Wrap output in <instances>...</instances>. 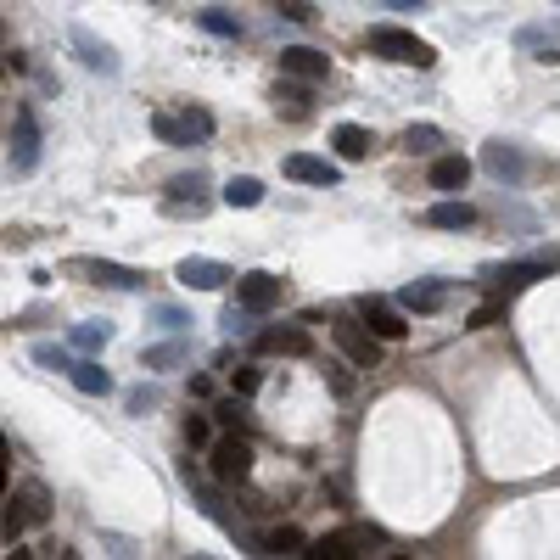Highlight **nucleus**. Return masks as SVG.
I'll return each mask as SVG.
<instances>
[{"mask_svg": "<svg viewBox=\"0 0 560 560\" xmlns=\"http://www.w3.org/2000/svg\"><path fill=\"white\" fill-rule=\"evenodd\" d=\"M364 45L381 56V62H404V68H432L437 62V51L426 40H415L409 28H398V23H381V28H370L364 34Z\"/></svg>", "mask_w": 560, "mask_h": 560, "instance_id": "nucleus-2", "label": "nucleus"}, {"mask_svg": "<svg viewBox=\"0 0 560 560\" xmlns=\"http://www.w3.org/2000/svg\"><path fill=\"white\" fill-rule=\"evenodd\" d=\"M34 364H40V370H62V376H68L73 348H62V342H34Z\"/></svg>", "mask_w": 560, "mask_h": 560, "instance_id": "nucleus-30", "label": "nucleus"}, {"mask_svg": "<svg viewBox=\"0 0 560 560\" xmlns=\"http://www.w3.org/2000/svg\"><path fill=\"white\" fill-rule=\"evenodd\" d=\"M370 544H387V532H376V527H342V532H325V538L303 544V555H314V560H353V555H370Z\"/></svg>", "mask_w": 560, "mask_h": 560, "instance_id": "nucleus-3", "label": "nucleus"}, {"mask_svg": "<svg viewBox=\"0 0 560 560\" xmlns=\"http://www.w3.org/2000/svg\"><path fill=\"white\" fill-rule=\"evenodd\" d=\"M107 342H112L107 320H84V325H73V336H68V348H79V353H101Z\"/></svg>", "mask_w": 560, "mask_h": 560, "instance_id": "nucleus-24", "label": "nucleus"}, {"mask_svg": "<svg viewBox=\"0 0 560 560\" xmlns=\"http://www.w3.org/2000/svg\"><path fill=\"white\" fill-rule=\"evenodd\" d=\"M398 146H404L409 157H426V152H437V146H443V129H437V124H409Z\"/></svg>", "mask_w": 560, "mask_h": 560, "instance_id": "nucleus-25", "label": "nucleus"}, {"mask_svg": "<svg viewBox=\"0 0 560 560\" xmlns=\"http://www.w3.org/2000/svg\"><path fill=\"white\" fill-rule=\"evenodd\" d=\"M73 275H84L90 286H112V292H140L146 286V275L129 264H112V258H73Z\"/></svg>", "mask_w": 560, "mask_h": 560, "instance_id": "nucleus-6", "label": "nucleus"}, {"mask_svg": "<svg viewBox=\"0 0 560 560\" xmlns=\"http://www.w3.org/2000/svg\"><path fill=\"white\" fill-rule=\"evenodd\" d=\"M185 392H191V398H213V376H191V381H185Z\"/></svg>", "mask_w": 560, "mask_h": 560, "instance_id": "nucleus-43", "label": "nucleus"}, {"mask_svg": "<svg viewBox=\"0 0 560 560\" xmlns=\"http://www.w3.org/2000/svg\"><path fill=\"white\" fill-rule=\"evenodd\" d=\"M504 320V297H488V303L471 314V331H488V325H499Z\"/></svg>", "mask_w": 560, "mask_h": 560, "instance_id": "nucleus-39", "label": "nucleus"}, {"mask_svg": "<svg viewBox=\"0 0 560 560\" xmlns=\"http://www.w3.org/2000/svg\"><path fill=\"white\" fill-rule=\"evenodd\" d=\"M152 320L163 325V331H185V325H191V314H185L180 303H152Z\"/></svg>", "mask_w": 560, "mask_h": 560, "instance_id": "nucleus-37", "label": "nucleus"}, {"mask_svg": "<svg viewBox=\"0 0 560 560\" xmlns=\"http://www.w3.org/2000/svg\"><path fill=\"white\" fill-rule=\"evenodd\" d=\"M331 342H336V353L353 364V370H376V359H381V342L370 331H364L359 320H336L331 325Z\"/></svg>", "mask_w": 560, "mask_h": 560, "instance_id": "nucleus-5", "label": "nucleus"}, {"mask_svg": "<svg viewBox=\"0 0 560 560\" xmlns=\"http://www.w3.org/2000/svg\"><path fill=\"white\" fill-rule=\"evenodd\" d=\"M325 376H331V392H342V398H348V387H353V381H348V359H342V364H325Z\"/></svg>", "mask_w": 560, "mask_h": 560, "instance_id": "nucleus-42", "label": "nucleus"}, {"mask_svg": "<svg viewBox=\"0 0 560 560\" xmlns=\"http://www.w3.org/2000/svg\"><path fill=\"white\" fill-rule=\"evenodd\" d=\"M40 168V124H34V112L17 107L12 118V174H34Z\"/></svg>", "mask_w": 560, "mask_h": 560, "instance_id": "nucleus-10", "label": "nucleus"}, {"mask_svg": "<svg viewBox=\"0 0 560 560\" xmlns=\"http://www.w3.org/2000/svg\"><path fill=\"white\" fill-rule=\"evenodd\" d=\"M275 101H286V112H308V79L275 84Z\"/></svg>", "mask_w": 560, "mask_h": 560, "instance_id": "nucleus-36", "label": "nucleus"}, {"mask_svg": "<svg viewBox=\"0 0 560 560\" xmlns=\"http://www.w3.org/2000/svg\"><path fill=\"white\" fill-rule=\"evenodd\" d=\"M157 404V392H146V387H129L124 392V409H129V415H140V409H152Z\"/></svg>", "mask_w": 560, "mask_h": 560, "instance_id": "nucleus-41", "label": "nucleus"}, {"mask_svg": "<svg viewBox=\"0 0 560 560\" xmlns=\"http://www.w3.org/2000/svg\"><path fill=\"white\" fill-rule=\"evenodd\" d=\"M303 532L297 527H269L264 538H258V555H303Z\"/></svg>", "mask_w": 560, "mask_h": 560, "instance_id": "nucleus-23", "label": "nucleus"}, {"mask_svg": "<svg viewBox=\"0 0 560 560\" xmlns=\"http://www.w3.org/2000/svg\"><path fill=\"white\" fill-rule=\"evenodd\" d=\"M516 40H521V51H538V62H555V34H544V28H521Z\"/></svg>", "mask_w": 560, "mask_h": 560, "instance_id": "nucleus-33", "label": "nucleus"}, {"mask_svg": "<svg viewBox=\"0 0 560 560\" xmlns=\"http://www.w3.org/2000/svg\"><path fill=\"white\" fill-rule=\"evenodd\" d=\"M0 34H6V28H0Z\"/></svg>", "mask_w": 560, "mask_h": 560, "instance_id": "nucleus-47", "label": "nucleus"}, {"mask_svg": "<svg viewBox=\"0 0 560 560\" xmlns=\"http://www.w3.org/2000/svg\"><path fill=\"white\" fill-rule=\"evenodd\" d=\"M280 73H286V79H308V84H320L325 73H331V56L314 51V45H286V51H280Z\"/></svg>", "mask_w": 560, "mask_h": 560, "instance_id": "nucleus-14", "label": "nucleus"}, {"mask_svg": "<svg viewBox=\"0 0 560 560\" xmlns=\"http://www.w3.org/2000/svg\"><path fill=\"white\" fill-rule=\"evenodd\" d=\"M286 297V280L280 275H269V269H252V275H241L236 280V303L241 308H252V314H269V308Z\"/></svg>", "mask_w": 560, "mask_h": 560, "instance_id": "nucleus-7", "label": "nucleus"}, {"mask_svg": "<svg viewBox=\"0 0 560 560\" xmlns=\"http://www.w3.org/2000/svg\"><path fill=\"white\" fill-rule=\"evenodd\" d=\"M174 280H180L185 292H219V286H230V264H219V258H180L174 264Z\"/></svg>", "mask_w": 560, "mask_h": 560, "instance_id": "nucleus-8", "label": "nucleus"}, {"mask_svg": "<svg viewBox=\"0 0 560 560\" xmlns=\"http://www.w3.org/2000/svg\"><path fill=\"white\" fill-rule=\"evenodd\" d=\"M73 51L84 56V68H96V73H118V51H112L107 40H96L90 28H73Z\"/></svg>", "mask_w": 560, "mask_h": 560, "instance_id": "nucleus-18", "label": "nucleus"}, {"mask_svg": "<svg viewBox=\"0 0 560 560\" xmlns=\"http://www.w3.org/2000/svg\"><path fill=\"white\" fill-rule=\"evenodd\" d=\"M432 191H448V196H460L465 191V180H471V163H465L460 152H443V157H432Z\"/></svg>", "mask_w": 560, "mask_h": 560, "instance_id": "nucleus-15", "label": "nucleus"}, {"mask_svg": "<svg viewBox=\"0 0 560 560\" xmlns=\"http://www.w3.org/2000/svg\"><path fill=\"white\" fill-rule=\"evenodd\" d=\"M208 191V174H180V180H168V202H185V196H202Z\"/></svg>", "mask_w": 560, "mask_h": 560, "instance_id": "nucleus-34", "label": "nucleus"}, {"mask_svg": "<svg viewBox=\"0 0 560 560\" xmlns=\"http://www.w3.org/2000/svg\"><path fill=\"white\" fill-rule=\"evenodd\" d=\"M152 135L163 140V146H191V135L180 129V118H174V112H152Z\"/></svg>", "mask_w": 560, "mask_h": 560, "instance_id": "nucleus-31", "label": "nucleus"}, {"mask_svg": "<svg viewBox=\"0 0 560 560\" xmlns=\"http://www.w3.org/2000/svg\"><path fill=\"white\" fill-rule=\"evenodd\" d=\"M482 168H488L499 185H521V180H527V157H521L516 140H488V146H482Z\"/></svg>", "mask_w": 560, "mask_h": 560, "instance_id": "nucleus-11", "label": "nucleus"}, {"mask_svg": "<svg viewBox=\"0 0 560 560\" xmlns=\"http://www.w3.org/2000/svg\"><path fill=\"white\" fill-rule=\"evenodd\" d=\"M0 538H23L28 527H45L51 521V493L45 482H23L17 493H0Z\"/></svg>", "mask_w": 560, "mask_h": 560, "instance_id": "nucleus-1", "label": "nucleus"}, {"mask_svg": "<svg viewBox=\"0 0 560 560\" xmlns=\"http://www.w3.org/2000/svg\"><path fill=\"white\" fill-rule=\"evenodd\" d=\"M68 381L79 392H90V398H107V392H112V376L101 370V359H73L68 364Z\"/></svg>", "mask_w": 560, "mask_h": 560, "instance_id": "nucleus-21", "label": "nucleus"}, {"mask_svg": "<svg viewBox=\"0 0 560 560\" xmlns=\"http://www.w3.org/2000/svg\"><path fill=\"white\" fill-rule=\"evenodd\" d=\"M381 6H392V12H426V0H381Z\"/></svg>", "mask_w": 560, "mask_h": 560, "instance_id": "nucleus-45", "label": "nucleus"}, {"mask_svg": "<svg viewBox=\"0 0 560 560\" xmlns=\"http://www.w3.org/2000/svg\"><path fill=\"white\" fill-rule=\"evenodd\" d=\"M275 12L286 17V23H314V17H320L308 0H275Z\"/></svg>", "mask_w": 560, "mask_h": 560, "instance_id": "nucleus-40", "label": "nucleus"}, {"mask_svg": "<svg viewBox=\"0 0 560 560\" xmlns=\"http://www.w3.org/2000/svg\"><path fill=\"white\" fill-rule=\"evenodd\" d=\"M174 118H180V129L191 135V146H196V140H213V129H219V124H213V112L208 107H191V101H185Z\"/></svg>", "mask_w": 560, "mask_h": 560, "instance_id": "nucleus-28", "label": "nucleus"}, {"mask_svg": "<svg viewBox=\"0 0 560 560\" xmlns=\"http://www.w3.org/2000/svg\"><path fill=\"white\" fill-rule=\"evenodd\" d=\"M196 23L208 28V34H219V40H241V23L230 12H219V6H208V12H196Z\"/></svg>", "mask_w": 560, "mask_h": 560, "instance_id": "nucleus-29", "label": "nucleus"}, {"mask_svg": "<svg viewBox=\"0 0 560 560\" xmlns=\"http://www.w3.org/2000/svg\"><path fill=\"white\" fill-rule=\"evenodd\" d=\"M331 146L342 152V163H364V157L376 152V135H370L364 124H336L331 129Z\"/></svg>", "mask_w": 560, "mask_h": 560, "instance_id": "nucleus-16", "label": "nucleus"}, {"mask_svg": "<svg viewBox=\"0 0 560 560\" xmlns=\"http://www.w3.org/2000/svg\"><path fill=\"white\" fill-rule=\"evenodd\" d=\"M247 398H236V392H230V398H219V404H213V426H224V432H247Z\"/></svg>", "mask_w": 560, "mask_h": 560, "instance_id": "nucleus-26", "label": "nucleus"}, {"mask_svg": "<svg viewBox=\"0 0 560 560\" xmlns=\"http://www.w3.org/2000/svg\"><path fill=\"white\" fill-rule=\"evenodd\" d=\"M168 219H202L208 213V196H185V202H163Z\"/></svg>", "mask_w": 560, "mask_h": 560, "instance_id": "nucleus-38", "label": "nucleus"}, {"mask_svg": "<svg viewBox=\"0 0 560 560\" xmlns=\"http://www.w3.org/2000/svg\"><path fill=\"white\" fill-rule=\"evenodd\" d=\"M185 359H191V342H185V336H174V342H157V348L140 353V364H146V370H174V364H185Z\"/></svg>", "mask_w": 560, "mask_h": 560, "instance_id": "nucleus-22", "label": "nucleus"}, {"mask_svg": "<svg viewBox=\"0 0 560 560\" xmlns=\"http://www.w3.org/2000/svg\"><path fill=\"white\" fill-rule=\"evenodd\" d=\"M286 180H297V185H320V191H331V185H342V168L325 163V157H314V152H292V157H286Z\"/></svg>", "mask_w": 560, "mask_h": 560, "instance_id": "nucleus-13", "label": "nucleus"}, {"mask_svg": "<svg viewBox=\"0 0 560 560\" xmlns=\"http://www.w3.org/2000/svg\"><path fill=\"white\" fill-rule=\"evenodd\" d=\"M208 465H213V476H219V482H230V488H236V482H247V476H252V443L241 432L213 437V443H208Z\"/></svg>", "mask_w": 560, "mask_h": 560, "instance_id": "nucleus-4", "label": "nucleus"}, {"mask_svg": "<svg viewBox=\"0 0 560 560\" xmlns=\"http://www.w3.org/2000/svg\"><path fill=\"white\" fill-rule=\"evenodd\" d=\"M443 303H448V286H443V280H415V286H404V292H398V308H409V314H437Z\"/></svg>", "mask_w": 560, "mask_h": 560, "instance_id": "nucleus-17", "label": "nucleus"}, {"mask_svg": "<svg viewBox=\"0 0 560 560\" xmlns=\"http://www.w3.org/2000/svg\"><path fill=\"white\" fill-rule=\"evenodd\" d=\"M224 370H230V364H224ZM230 387H236V398H252V392L264 387V370H258V364H236V370H230Z\"/></svg>", "mask_w": 560, "mask_h": 560, "instance_id": "nucleus-32", "label": "nucleus"}, {"mask_svg": "<svg viewBox=\"0 0 560 560\" xmlns=\"http://www.w3.org/2000/svg\"><path fill=\"white\" fill-rule=\"evenodd\" d=\"M426 224H432V230H471L476 208H471V202H460V196H448V202L426 208Z\"/></svg>", "mask_w": 560, "mask_h": 560, "instance_id": "nucleus-20", "label": "nucleus"}, {"mask_svg": "<svg viewBox=\"0 0 560 560\" xmlns=\"http://www.w3.org/2000/svg\"><path fill=\"white\" fill-rule=\"evenodd\" d=\"M549 275H555V252H549V258H532V264L488 269V280H499V286H532V280H549Z\"/></svg>", "mask_w": 560, "mask_h": 560, "instance_id": "nucleus-19", "label": "nucleus"}, {"mask_svg": "<svg viewBox=\"0 0 560 560\" xmlns=\"http://www.w3.org/2000/svg\"><path fill=\"white\" fill-rule=\"evenodd\" d=\"M180 432H185V443H191V448H208L213 443V415H185Z\"/></svg>", "mask_w": 560, "mask_h": 560, "instance_id": "nucleus-35", "label": "nucleus"}, {"mask_svg": "<svg viewBox=\"0 0 560 560\" xmlns=\"http://www.w3.org/2000/svg\"><path fill=\"white\" fill-rule=\"evenodd\" d=\"M6 471H12V448H6V432H0V493H6Z\"/></svg>", "mask_w": 560, "mask_h": 560, "instance_id": "nucleus-44", "label": "nucleus"}, {"mask_svg": "<svg viewBox=\"0 0 560 560\" xmlns=\"http://www.w3.org/2000/svg\"><path fill=\"white\" fill-rule=\"evenodd\" d=\"M258 353H275V359H308L314 353V336L303 325H269L258 331Z\"/></svg>", "mask_w": 560, "mask_h": 560, "instance_id": "nucleus-12", "label": "nucleus"}, {"mask_svg": "<svg viewBox=\"0 0 560 560\" xmlns=\"http://www.w3.org/2000/svg\"><path fill=\"white\" fill-rule=\"evenodd\" d=\"M359 325L376 336V342H404L409 336V320L398 308H387L381 297H359Z\"/></svg>", "mask_w": 560, "mask_h": 560, "instance_id": "nucleus-9", "label": "nucleus"}, {"mask_svg": "<svg viewBox=\"0 0 560 560\" xmlns=\"http://www.w3.org/2000/svg\"><path fill=\"white\" fill-rule=\"evenodd\" d=\"M12 68H17V56H6V51H0V79H6Z\"/></svg>", "mask_w": 560, "mask_h": 560, "instance_id": "nucleus-46", "label": "nucleus"}, {"mask_svg": "<svg viewBox=\"0 0 560 560\" xmlns=\"http://www.w3.org/2000/svg\"><path fill=\"white\" fill-rule=\"evenodd\" d=\"M224 202H230V208H258V202H264V180L236 174V180L224 185Z\"/></svg>", "mask_w": 560, "mask_h": 560, "instance_id": "nucleus-27", "label": "nucleus"}]
</instances>
